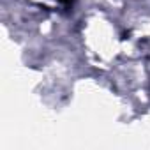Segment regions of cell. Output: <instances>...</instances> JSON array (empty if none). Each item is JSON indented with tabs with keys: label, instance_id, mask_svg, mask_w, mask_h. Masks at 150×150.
Wrapping results in <instances>:
<instances>
[{
	"label": "cell",
	"instance_id": "6da1fadb",
	"mask_svg": "<svg viewBox=\"0 0 150 150\" xmlns=\"http://www.w3.org/2000/svg\"><path fill=\"white\" fill-rule=\"evenodd\" d=\"M57 2H58V4H62L64 7H71L74 2H76V0H57Z\"/></svg>",
	"mask_w": 150,
	"mask_h": 150
}]
</instances>
